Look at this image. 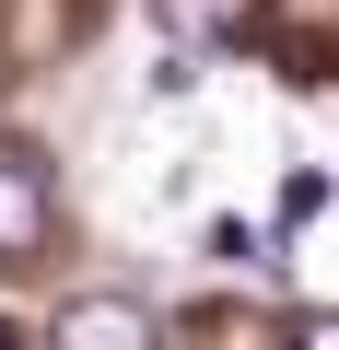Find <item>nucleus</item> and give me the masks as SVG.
Here are the masks:
<instances>
[{"mask_svg": "<svg viewBox=\"0 0 339 350\" xmlns=\"http://www.w3.org/2000/svg\"><path fill=\"white\" fill-rule=\"evenodd\" d=\"M152 12H164V36H176V47H246L258 36V0H152Z\"/></svg>", "mask_w": 339, "mask_h": 350, "instance_id": "nucleus-3", "label": "nucleus"}, {"mask_svg": "<svg viewBox=\"0 0 339 350\" xmlns=\"http://www.w3.org/2000/svg\"><path fill=\"white\" fill-rule=\"evenodd\" d=\"M47 245V163L0 140V257H36Z\"/></svg>", "mask_w": 339, "mask_h": 350, "instance_id": "nucleus-2", "label": "nucleus"}, {"mask_svg": "<svg viewBox=\"0 0 339 350\" xmlns=\"http://www.w3.org/2000/svg\"><path fill=\"white\" fill-rule=\"evenodd\" d=\"M281 350H339V315H292V338Z\"/></svg>", "mask_w": 339, "mask_h": 350, "instance_id": "nucleus-5", "label": "nucleus"}, {"mask_svg": "<svg viewBox=\"0 0 339 350\" xmlns=\"http://www.w3.org/2000/svg\"><path fill=\"white\" fill-rule=\"evenodd\" d=\"M47 350H152V304L140 292H82V304H59Z\"/></svg>", "mask_w": 339, "mask_h": 350, "instance_id": "nucleus-1", "label": "nucleus"}, {"mask_svg": "<svg viewBox=\"0 0 339 350\" xmlns=\"http://www.w3.org/2000/svg\"><path fill=\"white\" fill-rule=\"evenodd\" d=\"M0 350H12V338H0Z\"/></svg>", "mask_w": 339, "mask_h": 350, "instance_id": "nucleus-6", "label": "nucleus"}, {"mask_svg": "<svg viewBox=\"0 0 339 350\" xmlns=\"http://www.w3.org/2000/svg\"><path fill=\"white\" fill-rule=\"evenodd\" d=\"M316 211H327V175H281V234L316 222Z\"/></svg>", "mask_w": 339, "mask_h": 350, "instance_id": "nucleus-4", "label": "nucleus"}]
</instances>
